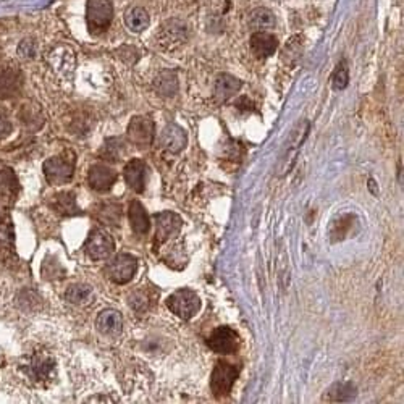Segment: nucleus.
<instances>
[{
    "mask_svg": "<svg viewBox=\"0 0 404 404\" xmlns=\"http://www.w3.org/2000/svg\"><path fill=\"white\" fill-rule=\"evenodd\" d=\"M240 372H241V367L238 366V364L218 361L211 375L212 393L217 398L230 395V391H232L236 378L240 377Z\"/></svg>",
    "mask_w": 404,
    "mask_h": 404,
    "instance_id": "1",
    "label": "nucleus"
},
{
    "mask_svg": "<svg viewBox=\"0 0 404 404\" xmlns=\"http://www.w3.org/2000/svg\"><path fill=\"white\" fill-rule=\"evenodd\" d=\"M44 175L50 184H63L73 178L74 173V154L65 151L55 157L44 162Z\"/></svg>",
    "mask_w": 404,
    "mask_h": 404,
    "instance_id": "2",
    "label": "nucleus"
},
{
    "mask_svg": "<svg viewBox=\"0 0 404 404\" xmlns=\"http://www.w3.org/2000/svg\"><path fill=\"white\" fill-rule=\"evenodd\" d=\"M25 372L34 383L38 385H47L55 378V361L54 357L43 351H38L30 356Z\"/></svg>",
    "mask_w": 404,
    "mask_h": 404,
    "instance_id": "3",
    "label": "nucleus"
},
{
    "mask_svg": "<svg viewBox=\"0 0 404 404\" xmlns=\"http://www.w3.org/2000/svg\"><path fill=\"white\" fill-rule=\"evenodd\" d=\"M167 308H169L173 314L180 317V319L189 320L199 313L201 298L193 290L183 288V290H178L170 294L169 299H167Z\"/></svg>",
    "mask_w": 404,
    "mask_h": 404,
    "instance_id": "4",
    "label": "nucleus"
},
{
    "mask_svg": "<svg viewBox=\"0 0 404 404\" xmlns=\"http://www.w3.org/2000/svg\"><path fill=\"white\" fill-rule=\"evenodd\" d=\"M113 18V7L111 0H88L86 9V20H88L89 31L99 34L111 26Z\"/></svg>",
    "mask_w": 404,
    "mask_h": 404,
    "instance_id": "5",
    "label": "nucleus"
},
{
    "mask_svg": "<svg viewBox=\"0 0 404 404\" xmlns=\"http://www.w3.org/2000/svg\"><path fill=\"white\" fill-rule=\"evenodd\" d=\"M308 133H309L308 121H301V123L293 130V133L290 135V141H288L285 147V154H283L279 169H276L279 176L286 175V173L293 169L294 162H296V157L299 154V149H301L303 142L305 141V138H308Z\"/></svg>",
    "mask_w": 404,
    "mask_h": 404,
    "instance_id": "6",
    "label": "nucleus"
},
{
    "mask_svg": "<svg viewBox=\"0 0 404 404\" xmlns=\"http://www.w3.org/2000/svg\"><path fill=\"white\" fill-rule=\"evenodd\" d=\"M188 39V26L181 20H169L159 28L157 43L162 49L173 50L180 47Z\"/></svg>",
    "mask_w": 404,
    "mask_h": 404,
    "instance_id": "7",
    "label": "nucleus"
},
{
    "mask_svg": "<svg viewBox=\"0 0 404 404\" xmlns=\"http://www.w3.org/2000/svg\"><path fill=\"white\" fill-rule=\"evenodd\" d=\"M138 270V261L131 254H118L107 264V276L117 285H126Z\"/></svg>",
    "mask_w": 404,
    "mask_h": 404,
    "instance_id": "8",
    "label": "nucleus"
},
{
    "mask_svg": "<svg viewBox=\"0 0 404 404\" xmlns=\"http://www.w3.org/2000/svg\"><path fill=\"white\" fill-rule=\"evenodd\" d=\"M115 251L113 238L103 230H92L84 242V252L92 261H103Z\"/></svg>",
    "mask_w": 404,
    "mask_h": 404,
    "instance_id": "9",
    "label": "nucleus"
},
{
    "mask_svg": "<svg viewBox=\"0 0 404 404\" xmlns=\"http://www.w3.org/2000/svg\"><path fill=\"white\" fill-rule=\"evenodd\" d=\"M207 346L218 354H235L240 348V337L233 328L217 327L207 338Z\"/></svg>",
    "mask_w": 404,
    "mask_h": 404,
    "instance_id": "10",
    "label": "nucleus"
},
{
    "mask_svg": "<svg viewBox=\"0 0 404 404\" xmlns=\"http://www.w3.org/2000/svg\"><path fill=\"white\" fill-rule=\"evenodd\" d=\"M155 136V125L149 117H135L128 125L130 141L140 149L151 146Z\"/></svg>",
    "mask_w": 404,
    "mask_h": 404,
    "instance_id": "11",
    "label": "nucleus"
},
{
    "mask_svg": "<svg viewBox=\"0 0 404 404\" xmlns=\"http://www.w3.org/2000/svg\"><path fill=\"white\" fill-rule=\"evenodd\" d=\"M154 218H155V225H157L155 246L164 245L165 241L175 238L183 227L181 217L175 212H160Z\"/></svg>",
    "mask_w": 404,
    "mask_h": 404,
    "instance_id": "12",
    "label": "nucleus"
},
{
    "mask_svg": "<svg viewBox=\"0 0 404 404\" xmlns=\"http://www.w3.org/2000/svg\"><path fill=\"white\" fill-rule=\"evenodd\" d=\"M159 144L162 149H165L170 154H180L188 144L186 133L178 125H169L167 128L162 131Z\"/></svg>",
    "mask_w": 404,
    "mask_h": 404,
    "instance_id": "13",
    "label": "nucleus"
},
{
    "mask_svg": "<svg viewBox=\"0 0 404 404\" xmlns=\"http://www.w3.org/2000/svg\"><path fill=\"white\" fill-rule=\"evenodd\" d=\"M123 176L126 184H128L133 191L142 193L144 186H146L147 167L141 159H133L125 165Z\"/></svg>",
    "mask_w": 404,
    "mask_h": 404,
    "instance_id": "14",
    "label": "nucleus"
},
{
    "mask_svg": "<svg viewBox=\"0 0 404 404\" xmlns=\"http://www.w3.org/2000/svg\"><path fill=\"white\" fill-rule=\"evenodd\" d=\"M88 181L92 189H96V191L99 193H106L113 186L115 181H117V173L107 165H92L89 170Z\"/></svg>",
    "mask_w": 404,
    "mask_h": 404,
    "instance_id": "15",
    "label": "nucleus"
},
{
    "mask_svg": "<svg viewBox=\"0 0 404 404\" xmlns=\"http://www.w3.org/2000/svg\"><path fill=\"white\" fill-rule=\"evenodd\" d=\"M251 50L252 54L259 57V59H267V57L274 55L279 47V40L274 34H269L267 31H256L251 36Z\"/></svg>",
    "mask_w": 404,
    "mask_h": 404,
    "instance_id": "16",
    "label": "nucleus"
},
{
    "mask_svg": "<svg viewBox=\"0 0 404 404\" xmlns=\"http://www.w3.org/2000/svg\"><path fill=\"white\" fill-rule=\"evenodd\" d=\"M96 327L106 337H117L123 330V319L121 314L115 309H106L97 315Z\"/></svg>",
    "mask_w": 404,
    "mask_h": 404,
    "instance_id": "17",
    "label": "nucleus"
},
{
    "mask_svg": "<svg viewBox=\"0 0 404 404\" xmlns=\"http://www.w3.org/2000/svg\"><path fill=\"white\" fill-rule=\"evenodd\" d=\"M49 206L54 209L57 213L65 217H73V215H79L81 209L77 204V196L72 191H62L57 193L50 198Z\"/></svg>",
    "mask_w": 404,
    "mask_h": 404,
    "instance_id": "18",
    "label": "nucleus"
},
{
    "mask_svg": "<svg viewBox=\"0 0 404 404\" xmlns=\"http://www.w3.org/2000/svg\"><path fill=\"white\" fill-rule=\"evenodd\" d=\"M241 88V81L238 78L232 77V74L223 73L215 79V84H213V96L218 102L228 101L230 97H233L236 92Z\"/></svg>",
    "mask_w": 404,
    "mask_h": 404,
    "instance_id": "19",
    "label": "nucleus"
},
{
    "mask_svg": "<svg viewBox=\"0 0 404 404\" xmlns=\"http://www.w3.org/2000/svg\"><path fill=\"white\" fill-rule=\"evenodd\" d=\"M128 217L133 232L136 235H147L149 228H151V223H149V215L144 206L140 201H133L128 209Z\"/></svg>",
    "mask_w": 404,
    "mask_h": 404,
    "instance_id": "20",
    "label": "nucleus"
},
{
    "mask_svg": "<svg viewBox=\"0 0 404 404\" xmlns=\"http://www.w3.org/2000/svg\"><path fill=\"white\" fill-rule=\"evenodd\" d=\"M20 191V184L13 172L7 167H0V199L4 202H15Z\"/></svg>",
    "mask_w": 404,
    "mask_h": 404,
    "instance_id": "21",
    "label": "nucleus"
},
{
    "mask_svg": "<svg viewBox=\"0 0 404 404\" xmlns=\"http://www.w3.org/2000/svg\"><path fill=\"white\" fill-rule=\"evenodd\" d=\"M356 396V386L351 382H338L333 383L323 395V401L330 403H346L351 401Z\"/></svg>",
    "mask_w": 404,
    "mask_h": 404,
    "instance_id": "22",
    "label": "nucleus"
},
{
    "mask_svg": "<svg viewBox=\"0 0 404 404\" xmlns=\"http://www.w3.org/2000/svg\"><path fill=\"white\" fill-rule=\"evenodd\" d=\"M154 89L162 97H173L178 92V78L176 73L170 70L162 72L157 78L154 79Z\"/></svg>",
    "mask_w": 404,
    "mask_h": 404,
    "instance_id": "23",
    "label": "nucleus"
},
{
    "mask_svg": "<svg viewBox=\"0 0 404 404\" xmlns=\"http://www.w3.org/2000/svg\"><path fill=\"white\" fill-rule=\"evenodd\" d=\"M249 26L254 31H269L275 26V16L270 10L259 7L251 11Z\"/></svg>",
    "mask_w": 404,
    "mask_h": 404,
    "instance_id": "24",
    "label": "nucleus"
},
{
    "mask_svg": "<svg viewBox=\"0 0 404 404\" xmlns=\"http://www.w3.org/2000/svg\"><path fill=\"white\" fill-rule=\"evenodd\" d=\"M125 23L128 30L133 33H141L149 26L147 11L141 7H133L125 15Z\"/></svg>",
    "mask_w": 404,
    "mask_h": 404,
    "instance_id": "25",
    "label": "nucleus"
},
{
    "mask_svg": "<svg viewBox=\"0 0 404 404\" xmlns=\"http://www.w3.org/2000/svg\"><path fill=\"white\" fill-rule=\"evenodd\" d=\"M65 299L74 305L88 304L92 299V288L89 285H84V283H74V285L67 288Z\"/></svg>",
    "mask_w": 404,
    "mask_h": 404,
    "instance_id": "26",
    "label": "nucleus"
},
{
    "mask_svg": "<svg viewBox=\"0 0 404 404\" xmlns=\"http://www.w3.org/2000/svg\"><path fill=\"white\" fill-rule=\"evenodd\" d=\"M21 78L15 70L0 72V97H10L20 89Z\"/></svg>",
    "mask_w": 404,
    "mask_h": 404,
    "instance_id": "27",
    "label": "nucleus"
},
{
    "mask_svg": "<svg viewBox=\"0 0 404 404\" xmlns=\"http://www.w3.org/2000/svg\"><path fill=\"white\" fill-rule=\"evenodd\" d=\"M43 276L45 280H60L65 276V269L54 256H49L43 264Z\"/></svg>",
    "mask_w": 404,
    "mask_h": 404,
    "instance_id": "28",
    "label": "nucleus"
},
{
    "mask_svg": "<svg viewBox=\"0 0 404 404\" xmlns=\"http://www.w3.org/2000/svg\"><path fill=\"white\" fill-rule=\"evenodd\" d=\"M333 88L337 91L344 89L349 83V70H348V63L346 60H342L338 63L337 70L333 73Z\"/></svg>",
    "mask_w": 404,
    "mask_h": 404,
    "instance_id": "29",
    "label": "nucleus"
},
{
    "mask_svg": "<svg viewBox=\"0 0 404 404\" xmlns=\"http://www.w3.org/2000/svg\"><path fill=\"white\" fill-rule=\"evenodd\" d=\"M120 217H121V212H120V207H118V206H115V204H106V206L101 207V211H99L101 222L108 223V225H113V227H117L118 222H120Z\"/></svg>",
    "mask_w": 404,
    "mask_h": 404,
    "instance_id": "30",
    "label": "nucleus"
},
{
    "mask_svg": "<svg viewBox=\"0 0 404 404\" xmlns=\"http://www.w3.org/2000/svg\"><path fill=\"white\" fill-rule=\"evenodd\" d=\"M121 154H123V141L117 140V138L108 140L106 147H103V157L111 159L112 162H118Z\"/></svg>",
    "mask_w": 404,
    "mask_h": 404,
    "instance_id": "31",
    "label": "nucleus"
},
{
    "mask_svg": "<svg viewBox=\"0 0 404 404\" xmlns=\"http://www.w3.org/2000/svg\"><path fill=\"white\" fill-rule=\"evenodd\" d=\"M301 50H303V40L299 36L290 39L285 45V50H283V59H286L288 55H291L290 59L291 62L299 59V55H301Z\"/></svg>",
    "mask_w": 404,
    "mask_h": 404,
    "instance_id": "32",
    "label": "nucleus"
},
{
    "mask_svg": "<svg viewBox=\"0 0 404 404\" xmlns=\"http://www.w3.org/2000/svg\"><path fill=\"white\" fill-rule=\"evenodd\" d=\"M128 304H130L131 309H135V310H138V313H141V310H144L149 305L147 293H144V291L131 293L130 298H128Z\"/></svg>",
    "mask_w": 404,
    "mask_h": 404,
    "instance_id": "33",
    "label": "nucleus"
},
{
    "mask_svg": "<svg viewBox=\"0 0 404 404\" xmlns=\"http://www.w3.org/2000/svg\"><path fill=\"white\" fill-rule=\"evenodd\" d=\"M20 54L23 57H28V59H31L36 54V44L33 43V40H23L21 45H20Z\"/></svg>",
    "mask_w": 404,
    "mask_h": 404,
    "instance_id": "34",
    "label": "nucleus"
},
{
    "mask_svg": "<svg viewBox=\"0 0 404 404\" xmlns=\"http://www.w3.org/2000/svg\"><path fill=\"white\" fill-rule=\"evenodd\" d=\"M10 131H11V123L7 118L0 115V140L7 138L10 135Z\"/></svg>",
    "mask_w": 404,
    "mask_h": 404,
    "instance_id": "35",
    "label": "nucleus"
}]
</instances>
